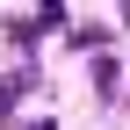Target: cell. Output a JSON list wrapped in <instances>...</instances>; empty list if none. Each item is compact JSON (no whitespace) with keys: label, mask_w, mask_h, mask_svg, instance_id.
Instances as JSON below:
<instances>
[{"label":"cell","mask_w":130,"mask_h":130,"mask_svg":"<svg viewBox=\"0 0 130 130\" xmlns=\"http://www.w3.org/2000/svg\"><path fill=\"white\" fill-rule=\"evenodd\" d=\"M29 87H36V65H14V72L0 79V130H7V116H14V101H22Z\"/></svg>","instance_id":"obj_1"},{"label":"cell","mask_w":130,"mask_h":130,"mask_svg":"<svg viewBox=\"0 0 130 130\" xmlns=\"http://www.w3.org/2000/svg\"><path fill=\"white\" fill-rule=\"evenodd\" d=\"M116 87H123V65H116V58H94V94L116 101Z\"/></svg>","instance_id":"obj_2"},{"label":"cell","mask_w":130,"mask_h":130,"mask_svg":"<svg viewBox=\"0 0 130 130\" xmlns=\"http://www.w3.org/2000/svg\"><path fill=\"white\" fill-rule=\"evenodd\" d=\"M22 130H58V116H29V123H22Z\"/></svg>","instance_id":"obj_3"}]
</instances>
